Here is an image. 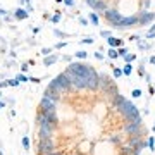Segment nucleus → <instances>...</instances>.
<instances>
[{
    "label": "nucleus",
    "mask_w": 155,
    "mask_h": 155,
    "mask_svg": "<svg viewBox=\"0 0 155 155\" xmlns=\"http://www.w3.org/2000/svg\"><path fill=\"white\" fill-rule=\"evenodd\" d=\"M117 54H119V57H124L129 54V50H127V47H121V48H117Z\"/></svg>",
    "instance_id": "nucleus-26"
},
{
    "label": "nucleus",
    "mask_w": 155,
    "mask_h": 155,
    "mask_svg": "<svg viewBox=\"0 0 155 155\" xmlns=\"http://www.w3.org/2000/svg\"><path fill=\"white\" fill-rule=\"evenodd\" d=\"M54 35H55L57 38H61V40H66L67 38V35L64 33V31H61V29H55V31H54Z\"/></svg>",
    "instance_id": "nucleus-28"
},
{
    "label": "nucleus",
    "mask_w": 155,
    "mask_h": 155,
    "mask_svg": "<svg viewBox=\"0 0 155 155\" xmlns=\"http://www.w3.org/2000/svg\"><path fill=\"white\" fill-rule=\"evenodd\" d=\"M57 148V143L54 138H47V140H40L38 145H36V150H38L40 155H48L50 152H54Z\"/></svg>",
    "instance_id": "nucleus-4"
},
{
    "label": "nucleus",
    "mask_w": 155,
    "mask_h": 155,
    "mask_svg": "<svg viewBox=\"0 0 155 155\" xmlns=\"http://www.w3.org/2000/svg\"><path fill=\"white\" fill-rule=\"evenodd\" d=\"M86 90L90 91H98V72L93 67H90L88 78H86Z\"/></svg>",
    "instance_id": "nucleus-6"
},
{
    "label": "nucleus",
    "mask_w": 155,
    "mask_h": 155,
    "mask_svg": "<svg viewBox=\"0 0 155 155\" xmlns=\"http://www.w3.org/2000/svg\"><path fill=\"white\" fill-rule=\"evenodd\" d=\"M119 57V54H117V48H109V59H117Z\"/></svg>",
    "instance_id": "nucleus-25"
},
{
    "label": "nucleus",
    "mask_w": 155,
    "mask_h": 155,
    "mask_svg": "<svg viewBox=\"0 0 155 155\" xmlns=\"http://www.w3.org/2000/svg\"><path fill=\"white\" fill-rule=\"evenodd\" d=\"M79 22H81V24H83V26H84V24H88V21H86V19H83V17H81V19H79Z\"/></svg>",
    "instance_id": "nucleus-53"
},
{
    "label": "nucleus",
    "mask_w": 155,
    "mask_h": 155,
    "mask_svg": "<svg viewBox=\"0 0 155 155\" xmlns=\"http://www.w3.org/2000/svg\"><path fill=\"white\" fill-rule=\"evenodd\" d=\"M90 67L91 66L83 64V62H69L66 72H71L74 76H79V78H83V79H86L88 78V72H90Z\"/></svg>",
    "instance_id": "nucleus-3"
},
{
    "label": "nucleus",
    "mask_w": 155,
    "mask_h": 155,
    "mask_svg": "<svg viewBox=\"0 0 155 155\" xmlns=\"http://www.w3.org/2000/svg\"><path fill=\"white\" fill-rule=\"evenodd\" d=\"M43 97H45V98H48V100H52V102H55V104L61 102V95L55 93V91H50V90H45Z\"/></svg>",
    "instance_id": "nucleus-13"
},
{
    "label": "nucleus",
    "mask_w": 155,
    "mask_h": 155,
    "mask_svg": "<svg viewBox=\"0 0 155 155\" xmlns=\"http://www.w3.org/2000/svg\"><path fill=\"white\" fill-rule=\"evenodd\" d=\"M121 152H122L124 155H131V153H133V148H131V147H127V145H122V147H121Z\"/></svg>",
    "instance_id": "nucleus-24"
},
{
    "label": "nucleus",
    "mask_w": 155,
    "mask_h": 155,
    "mask_svg": "<svg viewBox=\"0 0 155 155\" xmlns=\"http://www.w3.org/2000/svg\"><path fill=\"white\" fill-rule=\"evenodd\" d=\"M110 100H112V105H114V107H116V109H117V107H119V105H121V104H122V102L126 100V97H124V95H121V93H117L116 97H112Z\"/></svg>",
    "instance_id": "nucleus-17"
},
{
    "label": "nucleus",
    "mask_w": 155,
    "mask_h": 155,
    "mask_svg": "<svg viewBox=\"0 0 155 155\" xmlns=\"http://www.w3.org/2000/svg\"><path fill=\"white\" fill-rule=\"evenodd\" d=\"M134 59H136V55H134V54H127V55H124V59H122V61H126V64H131Z\"/></svg>",
    "instance_id": "nucleus-27"
},
{
    "label": "nucleus",
    "mask_w": 155,
    "mask_h": 155,
    "mask_svg": "<svg viewBox=\"0 0 155 155\" xmlns=\"http://www.w3.org/2000/svg\"><path fill=\"white\" fill-rule=\"evenodd\" d=\"M0 16H7V11H4V9H0Z\"/></svg>",
    "instance_id": "nucleus-56"
},
{
    "label": "nucleus",
    "mask_w": 155,
    "mask_h": 155,
    "mask_svg": "<svg viewBox=\"0 0 155 155\" xmlns=\"http://www.w3.org/2000/svg\"><path fill=\"white\" fill-rule=\"evenodd\" d=\"M138 74H140V76H145V67H143V66H140V69H138Z\"/></svg>",
    "instance_id": "nucleus-43"
},
{
    "label": "nucleus",
    "mask_w": 155,
    "mask_h": 155,
    "mask_svg": "<svg viewBox=\"0 0 155 155\" xmlns=\"http://www.w3.org/2000/svg\"><path fill=\"white\" fill-rule=\"evenodd\" d=\"M95 2H97V0H86V4H88L90 7H93V5H95Z\"/></svg>",
    "instance_id": "nucleus-47"
},
{
    "label": "nucleus",
    "mask_w": 155,
    "mask_h": 155,
    "mask_svg": "<svg viewBox=\"0 0 155 155\" xmlns=\"http://www.w3.org/2000/svg\"><path fill=\"white\" fill-rule=\"evenodd\" d=\"M105 17H107V21H109V24H117V22L122 19V16H121V12L119 11H116V9H107L105 11Z\"/></svg>",
    "instance_id": "nucleus-8"
},
{
    "label": "nucleus",
    "mask_w": 155,
    "mask_h": 155,
    "mask_svg": "<svg viewBox=\"0 0 155 155\" xmlns=\"http://www.w3.org/2000/svg\"><path fill=\"white\" fill-rule=\"evenodd\" d=\"M19 83H24V81H29V78L28 76H24V74H17V78H16Z\"/></svg>",
    "instance_id": "nucleus-32"
},
{
    "label": "nucleus",
    "mask_w": 155,
    "mask_h": 155,
    "mask_svg": "<svg viewBox=\"0 0 155 155\" xmlns=\"http://www.w3.org/2000/svg\"><path fill=\"white\" fill-rule=\"evenodd\" d=\"M47 90H50V91H55V93H59V95L64 93V90H62L61 86H59V83H57L55 78H54V79H52V81L48 83V88H47Z\"/></svg>",
    "instance_id": "nucleus-14"
},
{
    "label": "nucleus",
    "mask_w": 155,
    "mask_h": 155,
    "mask_svg": "<svg viewBox=\"0 0 155 155\" xmlns=\"http://www.w3.org/2000/svg\"><path fill=\"white\" fill-rule=\"evenodd\" d=\"M0 155H4V152H2V150H0Z\"/></svg>",
    "instance_id": "nucleus-62"
},
{
    "label": "nucleus",
    "mask_w": 155,
    "mask_h": 155,
    "mask_svg": "<svg viewBox=\"0 0 155 155\" xmlns=\"http://www.w3.org/2000/svg\"><path fill=\"white\" fill-rule=\"evenodd\" d=\"M107 43L110 45V48H119L122 45V40L116 38V36H109V38H107Z\"/></svg>",
    "instance_id": "nucleus-15"
},
{
    "label": "nucleus",
    "mask_w": 155,
    "mask_h": 155,
    "mask_svg": "<svg viewBox=\"0 0 155 155\" xmlns=\"http://www.w3.org/2000/svg\"><path fill=\"white\" fill-rule=\"evenodd\" d=\"M148 93L153 95V93H155V88H152V86H150V88H148Z\"/></svg>",
    "instance_id": "nucleus-55"
},
{
    "label": "nucleus",
    "mask_w": 155,
    "mask_h": 155,
    "mask_svg": "<svg viewBox=\"0 0 155 155\" xmlns=\"http://www.w3.org/2000/svg\"><path fill=\"white\" fill-rule=\"evenodd\" d=\"M152 21H155V12H143L141 16H138V24L140 26H147Z\"/></svg>",
    "instance_id": "nucleus-11"
},
{
    "label": "nucleus",
    "mask_w": 155,
    "mask_h": 155,
    "mask_svg": "<svg viewBox=\"0 0 155 155\" xmlns=\"http://www.w3.org/2000/svg\"><path fill=\"white\" fill-rule=\"evenodd\" d=\"M93 9H95V11H102V12H105L107 9H109V7H107V4L104 2V0H97V2H95V5H93Z\"/></svg>",
    "instance_id": "nucleus-18"
},
{
    "label": "nucleus",
    "mask_w": 155,
    "mask_h": 155,
    "mask_svg": "<svg viewBox=\"0 0 155 155\" xmlns=\"http://www.w3.org/2000/svg\"><path fill=\"white\" fill-rule=\"evenodd\" d=\"M5 104H14V98H12V97H7V98H5Z\"/></svg>",
    "instance_id": "nucleus-46"
},
{
    "label": "nucleus",
    "mask_w": 155,
    "mask_h": 155,
    "mask_svg": "<svg viewBox=\"0 0 155 155\" xmlns=\"http://www.w3.org/2000/svg\"><path fill=\"white\" fill-rule=\"evenodd\" d=\"M38 109H40V112H47V110H57V104L55 102H52V100H48V98H41L40 100V104H38Z\"/></svg>",
    "instance_id": "nucleus-9"
},
{
    "label": "nucleus",
    "mask_w": 155,
    "mask_h": 155,
    "mask_svg": "<svg viewBox=\"0 0 155 155\" xmlns=\"http://www.w3.org/2000/svg\"><path fill=\"white\" fill-rule=\"evenodd\" d=\"M148 62H150V64H153V66H155V55H152V57H150V59H148Z\"/></svg>",
    "instance_id": "nucleus-51"
},
{
    "label": "nucleus",
    "mask_w": 155,
    "mask_h": 155,
    "mask_svg": "<svg viewBox=\"0 0 155 155\" xmlns=\"http://www.w3.org/2000/svg\"><path fill=\"white\" fill-rule=\"evenodd\" d=\"M66 45H67L66 41H59V43L55 45V48H57V50H59V48H64V47H66Z\"/></svg>",
    "instance_id": "nucleus-40"
},
{
    "label": "nucleus",
    "mask_w": 155,
    "mask_h": 155,
    "mask_svg": "<svg viewBox=\"0 0 155 155\" xmlns=\"http://www.w3.org/2000/svg\"><path fill=\"white\" fill-rule=\"evenodd\" d=\"M29 81H31V83H40L38 78H29Z\"/></svg>",
    "instance_id": "nucleus-50"
},
{
    "label": "nucleus",
    "mask_w": 155,
    "mask_h": 155,
    "mask_svg": "<svg viewBox=\"0 0 155 155\" xmlns=\"http://www.w3.org/2000/svg\"><path fill=\"white\" fill-rule=\"evenodd\" d=\"M2 88H7V81H0V90Z\"/></svg>",
    "instance_id": "nucleus-48"
},
{
    "label": "nucleus",
    "mask_w": 155,
    "mask_h": 155,
    "mask_svg": "<svg viewBox=\"0 0 155 155\" xmlns=\"http://www.w3.org/2000/svg\"><path fill=\"white\" fill-rule=\"evenodd\" d=\"M57 61H59V55H57V54H50V55H47L43 59V64L45 66H54Z\"/></svg>",
    "instance_id": "nucleus-16"
},
{
    "label": "nucleus",
    "mask_w": 155,
    "mask_h": 155,
    "mask_svg": "<svg viewBox=\"0 0 155 155\" xmlns=\"http://www.w3.org/2000/svg\"><path fill=\"white\" fill-rule=\"evenodd\" d=\"M148 5H150V2H148V0H143V7H145V9H147Z\"/></svg>",
    "instance_id": "nucleus-54"
},
{
    "label": "nucleus",
    "mask_w": 155,
    "mask_h": 155,
    "mask_svg": "<svg viewBox=\"0 0 155 155\" xmlns=\"http://www.w3.org/2000/svg\"><path fill=\"white\" fill-rule=\"evenodd\" d=\"M134 24H138V16H127L122 17L117 24H112V28H131Z\"/></svg>",
    "instance_id": "nucleus-7"
},
{
    "label": "nucleus",
    "mask_w": 155,
    "mask_h": 155,
    "mask_svg": "<svg viewBox=\"0 0 155 155\" xmlns=\"http://www.w3.org/2000/svg\"><path fill=\"white\" fill-rule=\"evenodd\" d=\"M57 2H62V0H57Z\"/></svg>",
    "instance_id": "nucleus-63"
},
{
    "label": "nucleus",
    "mask_w": 155,
    "mask_h": 155,
    "mask_svg": "<svg viewBox=\"0 0 155 155\" xmlns=\"http://www.w3.org/2000/svg\"><path fill=\"white\" fill-rule=\"evenodd\" d=\"M131 72H133V66H131V64H126L124 69H122V74H124V76H129Z\"/></svg>",
    "instance_id": "nucleus-21"
},
{
    "label": "nucleus",
    "mask_w": 155,
    "mask_h": 155,
    "mask_svg": "<svg viewBox=\"0 0 155 155\" xmlns=\"http://www.w3.org/2000/svg\"><path fill=\"white\" fill-rule=\"evenodd\" d=\"M55 79H57V83H59V86H61V88L64 90V93H66V91H69V90H72L71 81H69V78L66 76V72H62V74H59V76H57Z\"/></svg>",
    "instance_id": "nucleus-10"
},
{
    "label": "nucleus",
    "mask_w": 155,
    "mask_h": 155,
    "mask_svg": "<svg viewBox=\"0 0 155 155\" xmlns=\"http://www.w3.org/2000/svg\"><path fill=\"white\" fill-rule=\"evenodd\" d=\"M14 16H16L17 19H28V11H24V9H17Z\"/></svg>",
    "instance_id": "nucleus-19"
},
{
    "label": "nucleus",
    "mask_w": 155,
    "mask_h": 155,
    "mask_svg": "<svg viewBox=\"0 0 155 155\" xmlns=\"http://www.w3.org/2000/svg\"><path fill=\"white\" fill-rule=\"evenodd\" d=\"M131 95H133V98H140V97H141V90H140V88H134L133 91H131Z\"/></svg>",
    "instance_id": "nucleus-31"
},
{
    "label": "nucleus",
    "mask_w": 155,
    "mask_h": 155,
    "mask_svg": "<svg viewBox=\"0 0 155 155\" xmlns=\"http://www.w3.org/2000/svg\"><path fill=\"white\" fill-rule=\"evenodd\" d=\"M71 59H72L71 55H64V57H62V61H66V62H71Z\"/></svg>",
    "instance_id": "nucleus-45"
},
{
    "label": "nucleus",
    "mask_w": 155,
    "mask_h": 155,
    "mask_svg": "<svg viewBox=\"0 0 155 155\" xmlns=\"http://www.w3.org/2000/svg\"><path fill=\"white\" fill-rule=\"evenodd\" d=\"M21 143H22V148H24V150H29V147H31V145H29V138H28V136H22Z\"/></svg>",
    "instance_id": "nucleus-23"
},
{
    "label": "nucleus",
    "mask_w": 155,
    "mask_h": 155,
    "mask_svg": "<svg viewBox=\"0 0 155 155\" xmlns=\"http://www.w3.org/2000/svg\"><path fill=\"white\" fill-rule=\"evenodd\" d=\"M122 76V69L121 67H114V78H121Z\"/></svg>",
    "instance_id": "nucleus-33"
},
{
    "label": "nucleus",
    "mask_w": 155,
    "mask_h": 155,
    "mask_svg": "<svg viewBox=\"0 0 155 155\" xmlns=\"http://www.w3.org/2000/svg\"><path fill=\"white\" fill-rule=\"evenodd\" d=\"M147 38H155V33H150L148 31V33H147Z\"/></svg>",
    "instance_id": "nucleus-52"
},
{
    "label": "nucleus",
    "mask_w": 155,
    "mask_h": 155,
    "mask_svg": "<svg viewBox=\"0 0 155 155\" xmlns=\"http://www.w3.org/2000/svg\"><path fill=\"white\" fill-rule=\"evenodd\" d=\"M55 127L57 126L50 124V122H43V124H40V126H38V138L40 140L54 138V134H55Z\"/></svg>",
    "instance_id": "nucleus-5"
},
{
    "label": "nucleus",
    "mask_w": 155,
    "mask_h": 155,
    "mask_svg": "<svg viewBox=\"0 0 155 155\" xmlns=\"http://www.w3.org/2000/svg\"><path fill=\"white\" fill-rule=\"evenodd\" d=\"M95 59L97 61H104V54L102 52H95Z\"/></svg>",
    "instance_id": "nucleus-36"
},
{
    "label": "nucleus",
    "mask_w": 155,
    "mask_h": 155,
    "mask_svg": "<svg viewBox=\"0 0 155 155\" xmlns=\"http://www.w3.org/2000/svg\"><path fill=\"white\" fill-rule=\"evenodd\" d=\"M22 4H26V5H29V4H31V2H29V0H21Z\"/></svg>",
    "instance_id": "nucleus-58"
},
{
    "label": "nucleus",
    "mask_w": 155,
    "mask_h": 155,
    "mask_svg": "<svg viewBox=\"0 0 155 155\" xmlns=\"http://www.w3.org/2000/svg\"><path fill=\"white\" fill-rule=\"evenodd\" d=\"M41 114H43V117L47 119V122L54 124V126H57V122H59V116H57V110H47V112H41Z\"/></svg>",
    "instance_id": "nucleus-12"
},
{
    "label": "nucleus",
    "mask_w": 155,
    "mask_h": 155,
    "mask_svg": "<svg viewBox=\"0 0 155 155\" xmlns=\"http://www.w3.org/2000/svg\"><path fill=\"white\" fill-rule=\"evenodd\" d=\"M117 112H119L127 122H141L140 110L136 109V105H134L131 100H124L121 105L117 107Z\"/></svg>",
    "instance_id": "nucleus-1"
},
{
    "label": "nucleus",
    "mask_w": 155,
    "mask_h": 155,
    "mask_svg": "<svg viewBox=\"0 0 155 155\" xmlns=\"http://www.w3.org/2000/svg\"><path fill=\"white\" fill-rule=\"evenodd\" d=\"M88 17H90V22H91L93 26H97V24L100 22V17H98V14H97V12H91Z\"/></svg>",
    "instance_id": "nucleus-20"
},
{
    "label": "nucleus",
    "mask_w": 155,
    "mask_h": 155,
    "mask_svg": "<svg viewBox=\"0 0 155 155\" xmlns=\"http://www.w3.org/2000/svg\"><path fill=\"white\" fill-rule=\"evenodd\" d=\"M0 100H2V91H0Z\"/></svg>",
    "instance_id": "nucleus-61"
},
{
    "label": "nucleus",
    "mask_w": 155,
    "mask_h": 155,
    "mask_svg": "<svg viewBox=\"0 0 155 155\" xmlns=\"http://www.w3.org/2000/svg\"><path fill=\"white\" fill-rule=\"evenodd\" d=\"M48 155H66V153H64L62 150H54V152H50Z\"/></svg>",
    "instance_id": "nucleus-37"
},
{
    "label": "nucleus",
    "mask_w": 155,
    "mask_h": 155,
    "mask_svg": "<svg viewBox=\"0 0 155 155\" xmlns=\"http://www.w3.org/2000/svg\"><path fill=\"white\" fill-rule=\"evenodd\" d=\"M50 52H52L50 48H43V50H41V54H43V55H50Z\"/></svg>",
    "instance_id": "nucleus-44"
},
{
    "label": "nucleus",
    "mask_w": 155,
    "mask_h": 155,
    "mask_svg": "<svg viewBox=\"0 0 155 155\" xmlns=\"http://www.w3.org/2000/svg\"><path fill=\"white\" fill-rule=\"evenodd\" d=\"M50 21H52V22H59V21H61V14H59V12H55L54 16L50 17Z\"/></svg>",
    "instance_id": "nucleus-34"
},
{
    "label": "nucleus",
    "mask_w": 155,
    "mask_h": 155,
    "mask_svg": "<svg viewBox=\"0 0 155 155\" xmlns=\"http://www.w3.org/2000/svg\"><path fill=\"white\" fill-rule=\"evenodd\" d=\"M5 105H7L5 102H0V110H2V109H4V107H5Z\"/></svg>",
    "instance_id": "nucleus-57"
},
{
    "label": "nucleus",
    "mask_w": 155,
    "mask_h": 155,
    "mask_svg": "<svg viewBox=\"0 0 155 155\" xmlns=\"http://www.w3.org/2000/svg\"><path fill=\"white\" fill-rule=\"evenodd\" d=\"M152 129H153V131H155V122H153V127H152Z\"/></svg>",
    "instance_id": "nucleus-60"
},
{
    "label": "nucleus",
    "mask_w": 155,
    "mask_h": 155,
    "mask_svg": "<svg viewBox=\"0 0 155 155\" xmlns=\"http://www.w3.org/2000/svg\"><path fill=\"white\" fill-rule=\"evenodd\" d=\"M110 141L112 143H116V145H119L121 143V136H110Z\"/></svg>",
    "instance_id": "nucleus-35"
},
{
    "label": "nucleus",
    "mask_w": 155,
    "mask_h": 155,
    "mask_svg": "<svg viewBox=\"0 0 155 155\" xmlns=\"http://www.w3.org/2000/svg\"><path fill=\"white\" fill-rule=\"evenodd\" d=\"M74 57H78V59H86V57H88V54H86L84 50H78L76 54H74Z\"/></svg>",
    "instance_id": "nucleus-29"
},
{
    "label": "nucleus",
    "mask_w": 155,
    "mask_h": 155,
    "mask_svg": "<svg viewBox=\"0 0 155 155\" xmlns=\"http://www.w3.org/2000/svg\"><path fill=\"white\" fill-rule=\"evenodd\" d=\"M100 35H102L104 38H109V36H112V35H110V31H102Z\"/></svg>",
    "instance_id": "nucleus-42"
},
{
    "label": "nucleus",
    "mask_w": 155,
    "mask_h": 155,
    "mask_svg": "<svg viewBox=\"0 0 155 155\" xmlns=\"http://www.w3.org/2000/svg\"><path fill=\"white\" fill-rule=\"evenodd\" d=\"M62 2H64L67 7H72V5H74V0H62Z\"/></svg>",
    "instance_id": "nucleus-41"
},
{
    "label": "nucleus",
    "mask_w": 155,
    "mask_h": 155,
    "mask_svg": "<svg viewBox=\"0 0 155 155\" xmlns=\"http://www.w3.org/2000/svg\"><path fill=\"white\" fill-rule=\"evenodd\" d=\"M150 33H155V24L152 26V29H150Z\"/></svg>",
    "instance_id": "nucleus-59"
},
{
    "label": "nucleus",
    "mask_w": 155,
    "mask_h": 155,
    "mask_svg": "<svg viewBox=\"0 0 155 155\" xmlns=\"http://www.w3.org/2000/svg\"><path fill=\"white\" fill-rule=\"evenodd\" d=\"M28 69H29V64H28V62H24V64L21 66V71H22V72H26Z\"/></svg>",
    "instance_id": "nucleus-39"
},
{
    "label": "nucleus",
    "mask_w": 155,
    "mask_h": 155,
    "mask_svg": "<svg viewBox=\"0 0 155 155\" xmlns=\"http://www.w3.org/2000/svg\"><path fill=\"white\" fill-rule=\"evenodd\" d=\"M7 86H11V88H16V86H19V81H17L16 78H14V79H7Z\"/></svg>",
    "instance_id": "nucleus-30"
},
{
    "label": "nucleus",
    "mask_w": 155,
    "mask_h": 155,
    "mask_svg": "<svg viewBox=\"0 0 155 155\" xmlns=\"http://www.w3.org/2000/svg\"><path fill=\"white\" fill-rule=\"evenodd\" d=\"M122 131L127 136H140V138H147L148 134V129L143 126V122H126Z\"/></svg>",
    "instance_id": "nucleus-2"
},
{
    "label": "nucleus",
    "mask_w": 155,
    "mask_h": 155,
    "mask_svg": "<svg viewBox=\"0 0 155 155\" xmlns=\"http://www.w3.org/2000/svg\"><path fill=\"white\" fill-rule=\"evenodd\" d=\"M83 43H93V38H84Z\"/></svg>",
    "instance_id": "nucleus-49"
},
{
    "label": "nucleus",
    "mask_w": 155,
    "mask_h": 155,
    "mask_svg": "<svg viewBox=\"0 0 155 155\" xmlns=\"http://www.w3.org/2000/svg\"><path fill=\"white\" fill-rule=\"evenodd\" d=\"M138 48H140V50H148L150 45H148V43H141V45H138Z\"/></svg>",
    "instance_id": "nucleus-38"
},
{
    "label": "nucleus",
    "mask_w": 155,
    "mask_h": 155,
    "mask_svg": "<svg viewBox=\"0 0 155 155\" xmlns=\"http://www.w3.org/2000/svg\"><path fill=\"white\" fill-rule=\"evenodd\" d=\"M147 147H148L152 152L155 150V138H153V136H152V138H147Z\"/></svg>",
    "instance_id": "nucleus-22"
}]
</instances>
